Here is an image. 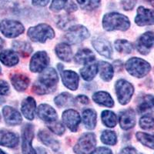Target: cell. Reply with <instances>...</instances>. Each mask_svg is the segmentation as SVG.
I'll use <instances>...</instances> for the list:
<instances>
[{
  "mask_svg": "<svg viewBox=\"0 0 154 154\" xmlns=\"http://www.w3.org/2000/svg\"><path fill=\"white\" fill-rule=\"evenodd\" d=\"M59 82V75L53 68H46L41 72L37 82L32 85V92L37 95H45L54 92Z\"/></svg>",
  "mask_w": 154,
  "mask_h": 154,
  "instance_id": "1",
  "label": "cell"
},
{
  "mask_svg": "<svg viewBox=\"0 0 154 154\" xmlns=\"http://www.w3.org/2000/svg\"><path fill=\"white\" fill-rule=\"evenodd\" d=\"M102 25L105 30L109 32L119 30L126 31L130 27V21L125 15L119 12H108L104 15Z\"/></svg>",
  "mask_w": 154,
  "mask_h": 154,
  "instance_id": "2",
  "label": "cell"
},
{
  "mask_svg": "<svg viewBox=\"0 0 154 154\" xmlns=\"http://www.w3.org/2000/svg\"><path fill=\"white\" fill-rule=\"evenodd\" d=\"M27 35L32 42L44 43L49 39L54 38L55 31L49 25L41 23L35 26L30 27L27 32Z\"/></svg>",
  "mask_w": 154,
  "mask_h": 154,
  "instance_id": "3",
  "label": "cell"
},
{
  "mask_svg": "<svg viewBox=\"0 0 154 154\" xmlns=\"http://www.w3.org/2000/svg\"><path fill=\"white\" fill-rule=\"evenodd\" d=\"M126 69L131 75L137 78H143L150 72L151 66L146 60L138 57L130 58L126 61Z\"/></svg>",
  "mask_w": 154,
  "mask_h": 154,
  "instance_id": "4",
  "label": "cell"
},
{
  "mask_svg": "<svg viewBox=\"0 0 154 154\" xmlns=\"http://www.w3.org/2000/svg\"><path fill=\"white\" fill-rule=\"evenodd\" d=\"M96 135L93 133H86L82 135L73 148L76 154H92L96 149Z\"/></svg>",
  "mask_w": 154,
  "mask_h": 154,
  "instance_id": "5",
  "label": "cell"
},
{
  "mask_svg": "<svg viewBox=\"0 0 154 154\" xmlns=\"http://www.w3.org/2000/svg\"><path fill=\"white\" fill-rule=\"evenodd\" d=\"M115 89L118 101L121 105H126L131 100L134 93V87L126 79H119L115 84Z\"/></svg>",
  "mask_w": 154,
  "mask_h": 154,
  "instance_id": "6",
  "label": "cell"
},
{
  "mask_svg": "<svg viewBox=\"0 0 154 154\" xmlns=\"http://www.w3.org/2000/svg\"><path fill=\"white\" fill-rule=\"evenodd\" d=\"M25 31L23 23L12 19H3L0 22V32L7 38H16Z\"/></svg>",
  "mask_w": 154,
  "mask_h": 154,
  "instance_id": "7",
  "label": "cell"
},
{
  "mask_svg": "<svg viewBox=\"0 0 154 154\" xmlns=\"http://www.w3.org/2000/svg\"><path fill=\"white\" fill-rule=\"evenodd\" d=\"M90 35L87 29L82 25H74L67 30L64 38L69 44H77L88 38Z\"/></svg>",
  "mask_w": 154,
  "mask_h": 154,
  "instance_id": "8",
  "label": "cell"
},
{
  "mask_svg": "<svg viewBox=\"0 0 154 154\" xmlns=\"http://www.w3.org/2000/svg\"><path fill=\"white\" fill-rule=\"evenodd\" d=\"M34 138L33 125L26 123L22 130V151L23 154H37L36 150L32 146Z\"/></svg>",
  "mask_w": 154,
  "mask_h": 154,
  "instance_id": "9",
  "label": "cell"
},
{
  "mask_svg": "<svg viewBox=\"0 0 154 154\" xmlns=\"http://www.w3.org/2000/svg\"><path fill=\"white\" fill-rule=\"evenodd\" d=\"M49 64V58L45 51H38L32 56L29 63V69L32 72H42Z\"/></svg>",
  "mask_w": 154,
  "mask_h": 154,
  "instance_id": "10",
  "label": "cell"
},
{
  "mask_svg": "<svg viewBox=\"0 0 154 154\" xmlns=\"http://www.w3.org/2000/svg\"><path fill=\"white\" fill-rule=\"evenodd\" d=\"M137 51L140 54H149L154 47V32L152 31L146 32L138 38L136 43Z\"/></svg>",
  "mask_w": 154,
  "mask_h": 154,
  "instance_id": "11",
  "label": "cell"
},
{
  "mask_svg": "<svg viewBox=\"0 0 154 154\" xmlns=\"http://www.w3.org/2000/svg\"><path fill=\"white\" fill-rule=\"evenodd\" d=\"M135 23L139 26L154 25V10L139 6L135 17Z\"/></svg>",
  "mask_w": 154,
  "mask_h": 154,
  "instance_id": "12",
  "label": "cell"
},
{
  "mask_svg": "<svg viewBox=\"0 0 154 154\" xmlns=\"http://www.w3.org/2000/svg\"><path fill=\"white\" fill-rule=\"evenodd\" d=\"M62 117L64 125L69 129L70 131L75 133L81 122V117L79 112L74 109H67L63 112Z\"/></svg>",
  "mask_w": 154,
  "mask_h": 154,
  "instance_id": "13",
  "label": "cell"
},
{
  "mask_svg": "<svg viewBox=\"0 0 154 154\" xmlns=\"http://www.w3.org/2000/svg\"><path fill=\"white\" fill-rule=\"evenodd\" d=\"M93 47L101 56L108 59H112V48L110 42L103 37H96L92 41Z\"/></svg>",
  "mask_w": 154,
  "mask_h": 154,
  "instance_id": "14",
  "label": "cell"
},
{
  "mask_svg": "<svg viewBox=\"0 0 154 154\" xmlns=\"http://www.w3.org/2000/svg\"><path fill=\"white\" fill-rule=\"evenodd\" d=\"M2 114L5 123L9 126H17L23 122V117L19 111L9 106L3 107Z\"/></svg>",
  "mask_w": 154,
  "mask_h": 154,
  "instance_id": "15",
  "label": "cell"
},
{
  "mask_svg": "<svg viewBox=\"0 0 154 154\" xmlns=\"http://www.w3.org/2000/svg\"><path fill=\"white\" fill-rule=\"evenodd\" d=\"M119 126L124 130H129L136 125V114L133 109H127L120 112L119 116Z\"/></svg>",
  "mask_w": 154,
  "mask_h": 154,
  "instance_id": "16",
  "label": "cell"
},
{
  "mask_svg": "<svg viewBox=\"0 0 154 154\" xmlns=\"http://www.w3.org/2000/svg\"><path fill=\"white\" fill-rule=\"evenodd\" d=\"M63 85L70 90H76L79 86V75L72 70H62L60 72Z\"/></svg>",
  "mask_w": 154,
  "mask_h": 154,
  "instance_id": "17",
  "label": "cell"
},
{
  "mask_svg": "<svg viewBox=\"0 0 154 154\" xmlns=\"http://www.w3.org/2000/svg\"><path fill=\"white\" fill-rule=\"evenodd\" d=\"M37 114L39 119L46 122L47 123H52L57 120V112L51 106L48 104H41L38 107Z\"/></svg>",
  "mask_w": 154,
  "mask_h": 154,
  "instance_id": "18",
  "label": "cell"
},
{
  "mask_svg": "<svg viewBox=\"0 0 154 154\" xmlns=\"http://www.w3.org/2000/svg\"><path fill=\"white\" fill-rule=\"evenodd\" d=\"M19 139L18 135L6 130H0V146L15 148L18 146Z\"/></svg>",
  "mask_w": 154,
  "mask_h": 154,
  "instance_id": "19",
  "label": "cell"
},
{
  "mask_svg": "<svg viewBox=\"0 0 154 154\" xmlns=\"http://www.w3.org/2000/svg\"><path fill=\"white\" fill-rule=\"evenodd\" d=\"M49 9L53 12H60L64 9L68 13H71L76 11L78 7L73 0H52Z\"/></svg>",
  "mask_w": 154,
  "mask_h": 154,
  "instance_id": "20",
  "label": "cell"
},
{
  "mask_svg": "<svg viewBox=\"0 0 154 154\" xmlns=\"http://www.w3.org/2000/svg\"><path fill=\"white\" fill-rule=\"evenodd\" d=\"M36 103L35 99L29 96L22 102L21 111L25 117L29 120H33L35 117Z\"/></svg>",
  "mask_w": 154,
  "mask_h": 154,
  "instance_id": "21",
  "label": "cell"
},
{
  "mask_svg": "<svg viewBox=\"0 0 154 154\" xmlns=\"http://www.w3.org/2000/svg\"><path fill=\"white\" fill-rule=\"evenodd\" d=\"M29 78L23 73H15L11 76V82L15 89L19 92H23L29 85Z\"/></svg>",
  "mask_w": 154,
  "mask_h": 154,
  "instance_id": "22",
  "label": "cell"
},
{
  "mask_svg": "<svg viewBox=\"0 0 154 154\" xmlns=\"http://www.w3.org/2000/svg\"><path fill=\"white\" fill-rule=\"evenodd\" d=\"M38 137L44 145L51 148L55 152L58 151V149H60V143L58 142L56 139L53 138L52 135L46 130H39L38 133Z\"/></svg>",
  "mask_w": 154,
  "mask_h": 154,
  "instance_id": "23",
  "label": "cell"
},
{
  "mask_svg": "<svg viewBox=\"0 0 154 154\" xmlns=\"http://www.w3.org/2000/svg\"><path fill=\"white\" fill-rule=\"evenodd\" d=\"M0 61L2 62L3 65L12 67L17 65L19 63V59L17 53L15 51L6 49L0 53Z\"/></svg>",
  "mask_w": 154,
  "mask_h": 154,
  "instance_id": "24",
  "label": "cell"
},
{
  "mask_svg": "<svg viewBox=\"0 0 154 154\" xmlns=\"http://www.w3.org/2000/svg\"><path fill=\"white\" fill-rule=\"evenodd\" d=\"M93 100L96 103L100 106L112 108L114 106V101L110 94L106 92L99 91L93 95Z\"/></svg>",
  "mask_w": 154,
  "mask_h": 154,
  "instance_id": "25",
  "label": "cell"
},
{
  "mask_svg": "<svg viewBox=\"0 0 154 154\" xmlns=\"http://www.w3.org/2000/svg\"><path fill=\"white\" fill-rule=\"evenodd\" d=\"M95 59H96L95 54L93 53V51L89 49H79L74 57L75 63L84 64V65L87 63H92L93 61H94Z\"/></svg>",
  "mask_w": 154,
  "mask_h": 154,
  "instance_id": "26",
  "label": "cell"
},
{
  "mask_svg": "<svg viewBox=\"0 0 154 154\" xmlns=\"http://www.w3.org/2000/svg\"><path fill=\"white\" fill-rule=\"evenodd\" d=\"M56 53L60 60L64 62H70L72 57V51L70 46L66 42H61L56 46Z\"/></svg>",
  "mask_w": 154,
  "mask_h": 154,
  "instance_id": "27",
  "label": "cell"
},
{
  "mask_svg": "<svg viewBox=\"0 0 154 154\" xmlns=\"http://www.w3.org/2000/svg\"><path fill=\"white\" fill-rule=\"evenodd\" d=\"M96 111L92 109H86L82 112V121L85 127L87 130H93L96 126Z\"/></svg>",
  "mask_w": 154,
  "mask_h": 154,
  "instance_id": "28",
  "label": "cell"
},
{
  "mask_svg": "<svg viewBox=\"0 0 154 154\" xmlns=\"http://www.w3.org/2000/svg\"><path fill=\"white\" fill-rule=\"evenodd\" d=\"M99 71L98 64L87 63L80 69L81 76L86 81H91L96 77Z\"/></svg>",
  "mask_w": 154,
  "mask_h": 154,
  "instance_id": "29",
  "label": "cell"
},
{
  "mask_svg": "<svg viewBox=\"0 0 154 154\" xmlns=\"http://www.w3.org/2000/svg\"><path fill=\"white\" fill-rule=\"evenodd\" d=\"M100 77L106 82H109L114 75V69L111 64L105 61H100L98 64Z\"/></svg>",
  "mask_w": 154,
  "mask_h": 154,
  "instance_id": "30",
  "label": "cell"
},
{
  "mask_svg": "<svg viewBox=\"0 0 154 154\" xmlns=\"http://www.w3.org/2000/svg\"><path fill=\"white\" fill-rule=\"evenodd\" d=\"M54 102L56 105L60 108L72 106L75 105V99L73 98L72 95L66 92L58 95L54 99Z\"/></svg>",
  "mask_w": 154,
  "mask_h": 154,
  "instance_id": "31",
  "label": "cell"
},
{
  "mask_svg": "<svg viewBox=\"0 0 154 154\" xmlns=\"http://www.w3.org/2000/svg\"><path fill=\"white\" fill-rule=\"evenodd\" d=\"M15 52H17L19 54L23 57H27L32 52V48L28 42L25 41H14L12 43Z\"/></svg>",
  "mask_w": 154,
  "mask_h": 154,
  "instance_id": "32",
  "label": "cell"
},
{
  "mask_svg": "<svg viewBox=\"0 0 154 154\" xmlns=\"http://www.w3.org/2000/svg\"><path fill=\"white\" fill-rule=\"evenodd\" d=\"M102 122L106 127L113 128L117 123V117L113 112L110 110H104L101 114Z\"/></svg>",
  "mask_w": 154,
  "mask_h": 154,
  "instance_id": "33",
  "label": "cell"
},
{
  "mask_svg": "<svg viewBox=\"0 0 154 154\" xmlns=\"http://www.w3.org/2000/svg\"><path fill=\"white\" fill-rule=\"evenodd\" d=\"M75 18L70 15H61L59 16L58 20L56 21V25L58 28L63 30H68L70 27L74 26Z\"/></svg>",
  "mask_w": 154,
  "mask_h": 154,
  "instance_id": "34",
  "label": "cell"
},
{
  "mask_svg": "<svg viewBox=\"0 0 154 154\" xmlns=\"http://www.w3.org/2000/svg\"><path fill=\"white\" fill-rule=\"evenodd\" d=\"M137 140L141 144L154 149V134H149L143 132H137L136 134Z\"/></svg>",
  "mask_w": 154,
  "mask_h": 154,
  "instance_id": "35",
  "label": "cell"
},
{
  "mask_svg": "<svg viewBox=\"0 0 154 154\" xmlns=\"http://www.w3.org/2000/svg\"><path fill=\"white\" fill-rule=\"evenodd\" d=\"M116 49L120 53L130 54L133 49V44L126 39H118L114 42Z\"/></svg>",
  "mask_w": 154,
  "mask_h": 154,
  "instance_id": "36",
  "label": "cell"
},
{
  "mask_svg": "<svg viewBox=\"0 0 154 154\" xmlns=\"http://www.w3.org/2000/svg\"><path fill=\"white\" fill-rule=\"evenodd\" d=\"M101 141L106 145L113 146L117 143V136L115 132L111 130H104L101 134Z\"/></svg>",
  "mask_w": 154,
  "mask_h": 154,
  "instance_id": "37",
  "label": "cell"
},
{
  "mask_svg": "<svg viewBox=\"0 0 154 154\" xmlns=\"http://www.w3.org/2000/svg\"><path fill=\"white\" fill-rule=\"evenodd\" d=\"M81 9L87 11H93L98 9L101 4V0H76Z\"/></svg>",
  "mask_w": 154,
  "mask_h": 154,
  "instance_id": "38",
  "label": "cell"
},
{
  "mask_svg": "<svg viewBox=\"0 0 154 154\" xmlns=\"http://www.w3.org/2000/svg\"><path fill=\"white\" fill-rule=\"evenodd\" d=\"M140 126L146 130L154 129V116L151 113L145 114L140 119Z\"/></svg>",
  "mask_w": 154,
  "mask_h": 154,
  "instance_id": "39",
  "label": "cell"
},
{
  "mask_svg": "<svg viewBox=\"0 0 154 154\" xmlns=\"http://www.w3.org/2000/svg\"><path fill=\"white\" fill-rule=\"evenodd\" d=\"M152 96L151 95H147L145 96L142 100L140 101L139 103L138 106H137V111L139 113H143V112H146L148 109H150L153 107V104H152Z\"/></svg>",
  "mask_w": 154,
  "mask_h": 154,
  "instance_id": "40",
  "label": "cell"
},
{
  "mask_svg": "<svg viewBox=\"0 0 154 154\" xmlns=\"http://www.w3.org/2000/svg\"><path fill=\"white\" fill-rule=\"evenodd\" d=\"M48 128L51 130V132H53V133L58 135V136H62L65 133L66 130L64 125L61 122H59L57 120L48 123Z\"/></svg>",
  "mask_w": 154,
  "mask_h": 154,
  "instance_id": "41",
  "label": "cell"
},
{
  "mask_svg": "<svg viewBox=\"0 0 154 154\" xmlns=\"http://www.w3.org/2000/svg\"><path fill=\"white\" fill-rule=\"evenodd\" d=\"M137 0H121V5L125 11L133 10Z\"/></svg>",
  "mask_w": 154,
  "mask_h": 154,
  "instance_id": "42",
  "label": "cell"
},
{
  "mask_svg": "<svg viewBox=\"0 0 154 154\" xmlns=\"http://www.w3.org/2000/svg\"><path fill=\"white\" fill-rule=\"evenodd\" d=\"M9 85L7 82L4 80H0V95L5 96L9 93Z\"/></svg>",
  "mask_w": 154,
  "mask_h": 154,
  "instance_id": "43",
  "label": "cell"
},
{
  "mask_svg": "<svg viewBox=\"0 0 154 154\" xmlns=\"http://www.w3.org/2000/svg\"><path fill=\"white\" fill-rule=\"evenodd\" d=\"M120 154H143V153L138 152L137 149H135L134 147L127 146L123 148V149L121 150Z\"/></svg>",
  "mask_w": 154,
  "mask_h": 154,
  "instance_id": "44",
  "label": "cell"
},
{
  "mask_svg": "<svg viewBox=\"0 0 154 154\" xmlns=\"http://www.w3.org/2000/svg\"><path fill=\"white\" fill-rule=\"evenodd\" d=\"M92 154H112V152L107 147H98Z\"/></svg>",
  "mask_w": 154,
  "mask_h": 154,
  "instance_id": "45",
  "label": "cell"
},
{
  "mask_svg": "<svg viewBox=\"0 0 154 154\" xmlns=\"http://www.w3.org/2000/svg\"><path fill=\"white\" fill-rule=\"evenodd\" d=\"M32 3L38 7H45L49 3V0H32Z\"/></svg>",
  "mask_w": 154,
  "mask_h": 154,
  "instance_id": "46",
  "label": "cell"
},
{
  "mask_svg": "<svg viewBox=\"0 0 154 154\" xmlns=\"http://www.w3.org/2000/svg\"><path fill=\"white\" fill-rule=\"evenodd\" d=\"M76 100L83 105H87L89 103V99L85 95H79L76 97Z\"/></svg>",
  "mask_w": 154,
  "mask_h": 154,
  "instance_id": "47",
  "label": "cell"
},
{
  "mask_svg": "<svg viewBox=\"0 0 154 154\" xmlns=\"http://www.w3.org/2000/svg\"><path fill=\"white\" fill-rule=\"evenodd\" d=\"M113 64V69L117 70V72H119V71L123 69V63L120 60H116V61L114 62Z\"/></svg>",
  "mask_w": 154,
  "mask_h": 154,
  "instance_id": "48",
  "label": "cell"
},
{
  "mask_svg": "<svg viewBox=\"0 0 154 154\" xmlns=\"http://www.w3.org/2000/svg\"><path fill=\"white\" fill-rule=\"evenodd\" d=\"M37 151H38V154H47L46 151L43 148H42V147H38L37 148Z\"/></svg>",
  "mask_w": 154,
  "mask_h": 154,
  "instance_id": "49",
  "label": "cell"
},
{
  "mask_svg": "<svg viewBox=\"0 0 154 154\" xmlns=\"http://www.w3.org/2000/svg\"><path fill=\"white\" fill-rule=\"evenodd\" d=\"M4 46H5V41H4L3 38L0 37V50L3 49Z\"/></svg>",
  "mask_w": 154,
  "mask_h": 154,
  "instance_id": "50",
  "label": "cell"
},
{
  "mask_svg": "<svg viewBox=\"0 0 154 154\" xmlns=\"http://www.w3.org/2000/svg\"><path fill=\"white\" fill-rule=\"evenodd\" d=\"M144 1H145L146 2H147L149 5H150L154 9V0H144Z\"/></svg>",
  "mask_w": 154,
  "mask_h": 154,
  "instance_id": "51",
  "label": "cell"
},
{
  "mask_svg": "<svg viewBox=\"0 0 154 154\" xmlns=\"http://www.w3.org/2000/svg\"><path fill=\"white\" fill-rule=\"evenodd\" d=\"M2 103H4V100L2 97H0V104H2Z\"/></svg>",
  "mask_w": 154,
  "mask_h": 154,
  "instance_id": "52",
  "label": "cell"
},
{
  "mask_svg": "<svg viewBox=\"0 0 154 154\" xmlns=\"http://www.w3.org/2000/svg\"><path fill=\"white\" fill-rule=\"evenodd\" d=\"M0 154H6V153H5L3 150H2V149H0Z\"/></svg>",
  "mask_w": 154,
  "mask_h": 154,
  "instance_id": "53",
  "label": "cell"
},
{
  "mask_svg": "<svg viewBox=\"0 0 154 154\" xmlns=\"http://www.w3.org/2000/svg\"><path fill=\"white\" fill-rule=\"evenodd\" d=\"M152 104H153V107H154V96H152Z\"/></svg>",
  "mask_w": 154,
  "mask_h": 154,
  "instance_id": "54",
  "label": "cell"
},
{
  "mask_svg": "<svg viewBox=\"0 0 154 154\" xmlns=\"http://www.w3.org/2000/svg\"><path fill=\"white\" fill-rule=\"evenodd\" d=\"M5 1H7V0H0V2H5Z\"/></svg>",
  "mask_w": 154,
  "mask_h": 154,
  "instance_id": "55",
  "label": "cell"
},
{
  "mask_svg": "<svg viewBox=\"0 0 154 154\" xmlns=\"http://www.w3.org/2000/svg\"><path fill=\"white\" fill-rule=\"evenodd\" d=\"M1 72H2V69H1V66H0V75H1Z\"/></svg>",
  "mask_w": 154,
  "mask_h": 154,
  "instance_id": "56",
  "label": "cell"
},
{
  "mask_svg": "<svg viewBox=\"0 0 154 154\" xmlns=\"http://www.w3.org/2000/svg\"><path fill=\"white\" fill-rule=\"evenodd\" d=\"M0 119H1V116H0Z\"/></svg>",
  "mask_w": 154,
  "mask_h": 154,
  "instance_id": "57",
  "label": "cell"
}]
</instances>
